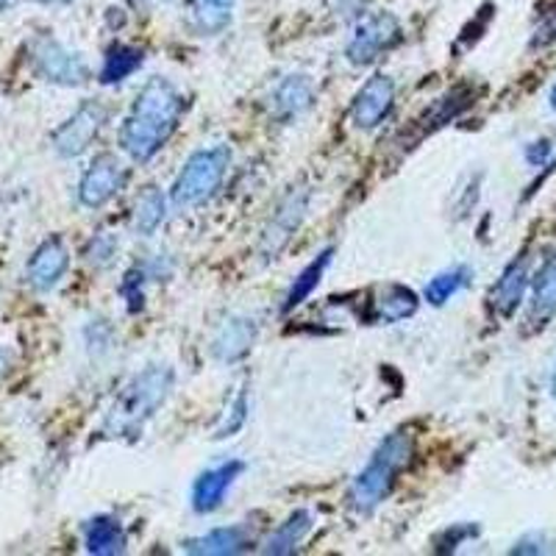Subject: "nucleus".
I'll return each mask as SVG.
<instances>
[{
  "mask_svg": "<svg viewBox=\"0 0 556 556\" xmlns=\"http://www.w3.org/2000/svg\"><path fill=\"white\" fill-rule=\"evenodd\" d=\"M184 109L187 101L176 84L159 76L151 78L134 98L131 112L121 128V148L139 165L151 162L176 134Z\"/></svg>",
  "mask_w": 556,
  "mask_h": 556,
  "instance_id": "1",
  "label": "nucleus"
},
{
  "mask_svg": "<svg viewBox=\"0 0 556 556\" xmlns=\"http://www.w3.org/2000/svg\"><path fill=\"white\" fill-rule=\"evenodd\" d=\"M412 456H415V437H412V431L399 429L387 434L379 443V448L370 454L365 468L351 481V490H348L351 509L356 515H370L376 506L384 504L399 476L409 468Z\"/></svg>",
  "mask_w": 556,
  "mask_h": 556,
  "instance_id": "2",
  "label": "nucleus"
},
{
  "mask_svg": "<svg viewBox=\"0 0 556 556\" xmlns=\"http://www.w3.org/2000/svg\"><path fill=\"white\" fill-rule=\"evenodd\" d=\"M173 370L167 365H151L134 376L131 384L123 390L121 401L109 412V437H139L146 424L165 406L173 390Z\"/></svg>",
  "mask_w": 556,
  "mask_h": 556,
  "instance_id": "3",
  "label": "nucleus"
},
{
  "mask_svg": "<svg viewBox=\"0 0 556 556\" xmlns=\"http://www.w3.org/2000/svg\"><path fill=\"white\" fill-rule=\"evenodd\" d=\"M228 165H231V151L226 146L206 148L187 159L184 170L178 173L173 184V203L178 208H192L206 203L208 198L220 190L223 178H226Z\"/></svg>",
  "mask_w": 556,
  "mask_h": 556,
  "instance_id": "4",
  "label": "nucleus"
},
{
  "mask_svg": "<svg viewBox=\"0 0 556 556\" xmlns=\"http://www.w3.org/2000/svg\"><path fill=\"white\" fill-rule=\"evenodd\" d=\"M401 23L395 14L379 12L367 14L365 20H359L345 45L348 62L356 64V67H367L374 64L376 59L384 56L387 51H392L395 45L401 42Z\"/></svg>",
  "mask_w": 556,
  "mask_h": 556,
  "instance_id": "5",
  "label": "nucleus"
},
{
  "mask_svg": "<svg viewBox=\"0 0 556 556\" xmlns=\"http://www.w3.org/2000/svg\"><path fill=\"white\" fill-rule=\"evenodd\" d=\"M31 64L42 81L56 87H81L89 81V67L76 51L64 48L51 37H42L31 48Z\"/></svg>",
  "mask_w": 556,
  "mask_h": 556,
  "instance_id": "6",
  "label": "nucleus"
},
{
  "mask_svg": "<svg viewBox=\"0 0 556 556\" xmlns=\"http://www.w3.org/2000/svg\"><path fill=\"white\" fill-rule=\"evenodd\" d=\"M109 121V109L101 101H84L76 112L53 134V151L64 159H76L89 151L98 134L103 131Z\"/></svg>",
  "mask_w": 556,
  "mask_h": 556,
  "instance_id": "7",
  "label": "nucleus"
},
{
  "mask_svg": "<svg viewBox=\"0 0 556 556\" xmlns=\"http://www.w3.org/2000/svg\"><path fill=\"white\" fill-rule=\"evenodd\" d=\"M128 170L114 153H101L89 162L78 181V203L84 208H101L126 187Z\"/></svg>",
  "mask_w": 556,
  "mask_h": 556,
  "instance_id": "8",
  "label": "nucleus"
},
{
  "mask_svg": "<svg viewBox=\"0 0 556 556\" xmlns=\"http://www.w3.org/2000/svg\"><path fill=\"white\" fill-rule=\"evenodd\" d=\"M392 106H395V84L390 76L376 73L356 92L354 106H351V123L359 131H374L390 117Z\"/></svg>",
  "mask_w": 556,
  "mask_h": 556,
  "instance_id": "9",
  "label": "nucleus"
},
{
  "mask_svg": "<svg viewBox=\"0 0 556 556\" xmlns=\"http://www.w3.org/2000/svg\"><path fill=\"white\" fill-rule=\"evenodd\" d=\"M260 340V323L248 315H235L223 323L217 334L212 337V356L220 365H237L245 359Z\"/></svg>",
  "mask_w": 556,
  "mask_h": 556,
  "instance_id": "10",
  "label": "nucleus"
},
{
  "mask_svg": "<svg viewBox=\"0 0 556 556\" xmlns=\"http://www.w3.org/2000/svg\"><path fill=\"white\" fill-rule=\"evenodd\" d=\"M315 103V87L306 76L301 73H292V76L281 78V81L273 87L270 98H267V114H270L276 123H292L298 121L301 114H306Z\"/></svg>",
  "mask_w": 556,
  "mask_h": 556,
  "instance_id": "11",
  "label": "nucleus"
},
{
  "mask_svg": "<svg viewBox=\"0 0 556 556\" xmlns=\"http://www.w3.org/2000/svg\"><path fill=\"white\" fill-rule=\"evenodd\" d=\"M70 267V251L62 242V237L45 240L37 251L31 253L26 267V281L37 292H51L53 287L64 278Z\"/></svg>",
  "mask_w": 556,
  "mask_h": 556,
  "instance_id": "12",
  "label": "nucleus"
},
{
  "mask_svg": "<svg viewBox=\"0 0 556 556\" xmlns=\"http://www.w3.org/2000/svg\"><path fill=\"white\" fill-rule=\"evenodd\" d=\"M242 470H245V465L240 459L223 462L217 468L203 470L195 479V484H192V509L198 515H208L220 509L223 498H226V493L231 490V484H235Z\"/></svg>",
  "mask_w": 556,
  "mask_h": 556,
  "instance_id": "13",
  "label": "nucleus"
},
{
  "mask_svg": "<svg viewBox=\"0 0 556 556\" xmlns=\"http://www.w3.org/2000/svg\"><path fill=\"white\" fill-rule=\"evenodd\" d=\"M306 215V192L298 190L281 201V206L273 212L270 226L265 228V237H262V253L265 260H276L278 251L292 240V235L298 231L301 220Z\"/></svg>",
  "mask_w": 556,
  "mask_h": 556,
  "instance_id": "14",
  "label": "nucleus"
},
{
  "mask_svg": "<svg viewBox=\"0 0 556 556\" xmlns=\"http://www.w3.org/2000/svg\"><path fill=\"white\" fill-rule=\"evenodd\" d=\"M526 287H529V256H518L506 265V270L501 273V278L495 281V287L490 290V309L498 317H509L518 312V306L523 304Z\"/></svg>",
  "mask_w": 556,
  "mask_h": 556,
  "instance_id": "15",
  "label": "nucleus"
},
{
  "mask_svg": "<svg viewBox=\"0 0 556 556\" xmlns=\"http://www.w3.org/2000/svg\"><path fill=\"white\" fill-rule=\"evenodd\" d=\"M251 543H253L251 531H248L242 523H237V526H220V529L206 531V534H201V538L187 540V543H184V551L198 556H235L251 548Z\"/></svg>",
  "mask_w": 556,
  "mask_h": 556,
  "instance_id": "16",
  "label": "nucleus"
},
{
  "mask_svg": "<svg viewBox=\"0 0 556 556\" xmlns=\"http://www.w3.org/2000/svg\"><path fill=\"white\" fill-rule=\"evenodd\" d=\"M417 306H420V298H417L415 290H409L404 285H387L376 295L374 304H370L367 320L381 323V326H395L401 320H409L417 312Z\"/></svg>",
  "mask_w": 556,
  "mask_h": 556,
  "instance_id": "17",
  "label": "nucleus"
},
{
  "mask_svg": "<svg viewBox=\"0 0 556 556\" xmlns=\"http://www.w3.org/2000/svg\"><path fill=\"white\" fill-rule=\"evenodd\" d=\"M473 98L476 92L470 87H456L451 89V92H445L443 98H437V101L426 109L424 117L417 121V139H424L426 134L437 131V128H443L448 126L451 121H456V117L473 103Z\"/></svg>",
  "mask_w": 556,
  "mask_h": 556,
  "instance_id": "18",
  "label": "nucleus"
},
{
  "mask_svg": "<svg viewBox=\"0 0 556 556\" xmlns=\"http://www.w3.org/2000/svg\"><path fill=\"white\" fill-rule=\"evenodd\" d=\"M84 548L96 556H114L126 551V529L117 518L98 515L84 526Z\"/></svg>",
  "mask_w": 556,
  "mask_h": 556,
  "instance_id": "19",
  "label": "nucleus"
},
{
  "mask_svg": "<svg viewBox=\"0 0 556 556\" xmlns=\"http://www.w3.org/2000/svg\"><path fill=\"white\" fill-rule=\"evenodd\" d=\"M142 64H146V51H142V48L114 42L106 51V56H103L98 81L106 84V87L109 84H121L126 81V78H131Z\"/></svg>",
  "mask_w": 556,
  "mask_h": 556,
  "instance_id": "20",
  "label": "nucleus"
},
{
  "mask_svg": "<svg viewBox=\"0 0 556 556\" xmlns=\"http://www.w3.org/2000/svg\"><path fill=\"white\" fill-rule=\"evenodd\" d=\"M331 260H334V248H326L323 253H317V260H312L304 270L298 273L295 281H292L290 290H287L285 304H281V312H285V315H290L292 309H298V306L304 304L306 298L317 290L323 273L329 270Z\"/></svg>",
  "mask_w": 556,
  "mask_h": 556,
  "instance_id": "21",
  "label": "nucleus"
},
{
  "mask_svg": "<svg viewBox=\"0 0 556 556\" xmlns=\"http://www.w3.org/2000/svg\"><path fill=\"white\" fill-rule=\"evenodd\" d=\"M237 0H190V20L201 37H217L228 28Z\"/></svg>",
  "mask_w": 556,
  "mask_h": 556,
  "instance_id": "22",
  "label": "nucleus"
},
{
  "mask_svg": "<svg viewBox=\"0 0 556 556\" xmlns=\"http://www.w3.org/2000/svg\"><path fill=\"white\" fill-rule=\"evenodd\" d=\"M531 320H548L556 315V253L545 256L531 285Z\"/></svg>",
  "mask_w": 556,
  "mask_h": 556,
  "instance_id": "23",
  "label": "nucleus"
},
{
  "mask_svg": "<svg viewBox=\"0 0 556 556\" xmlns=\"http://www.w3.org/2000/svg\"><path fill=\"white\" fill-rule=\"evenodd\" d=\"M167 217V198L162 195L159 187L148 184L142 187L134 201V228H137V235L142 237H153L156 235V228L165 223Z\"/></svg>",
  "mask_w": 556,
  "mask_h": 556,
  "instance_id": "24",
  "label": "nucleus"
},
{
  "mask_svg": "<svg viewBox=\"0 0 556 556\" xmlns=\"http://www.w3.org/2000/svg\"><path fill=\"white\" fill-rule=\"evenodd\" d=\"M309 531H312V513H306V509H295L285 523H278V529L265 540V548L262 551L276 556L292 554V551H298V545L304 543Z\"/></svg>",
  "mask_w": 556,
  "mask_h": 556,
  "instance_id": "25",
  "label": "nucleus"
},
{
  "mask_svg": "<svg viewBox=\"0 0 556 556\" xmlns=\"http://www.w3.org/2000/svg\"><path fill=\"white\" fill-rule=\"evenodd\" d=\"M470 278H473V270H470L468 265H454L448 267V270L437 273L424 290L426 301H429L431 306L448 304L451 298L459 295V292L470 285Z\"/></svg>",
  "mask_w": 556,
  "mask_h": 556,
  "instance_id": "26",
  "label": "nucleus"
},
{
  "mask_svg": "<svg viewBox=\"0 0 556 556\" xmlns=\"http://www.w3.org/2000/svg\"><path fill=\"white\" fill-rule=\"evenodd\" d=\"M117 251H121L117 237L109 235V231H101V235H96L87 242V248H84V260H87V265L103 270V267H109L117 260Z\"/></svg>",
  "mask_w": 556,
  "mask_h": 556,
  "instance_id": "27",
  "label": "nucleus"
},
{
  "mask_svg": "<svg viewBox=\"0 0 556 556\" xmlns=\"http://www.w3.org/2000/svg\"><path fill=\"white\" fill-rule=\"evenodd\" d=\"M245 420H248V392L240 387L235 399H231V404H228L226 412H223L220 426L215 429V440H228V437H235L237 431L245 426Z\"/></svg>",
  "mask_w": 556,
  "mask_h": 556,
  "instance_id": "28",
  "label": "nucleus"
},
{
  "mask_svg": "<svg viewBox=\"0 0 556 556\" xmlns=\"http://www.w3.org/2000/svg\"><path fill=\"white\" fill-rule=\"evenodd\" d=\"M148 267H131L121 281V295L126 301L128 312H142L146 309V281H148Z\"/></svg>",
  "mask_w": 556,
  "mask_h": 556,
  "instance_id": "29",
  "label": "nucleus"
},
{
  "mask_svg": "<svg viewBox=\"0 0 556 556\" xmlns=\"http://www.w3.org/2000/svg\"><path fill=\"white\" fill-rule=\"evenodd\" d=\"M479 534V526L470 523H454L451 529H445L440 538H437V551H456L462 543H468Z\"/></svg>",
  "mask_w": 556,
  "mask_h": 556,
  "instance_id": "30",
  "label": "nucleus"
},
{
  "mask_svg": "<svg viewBox=\"0 0 556 556\" xmlns=\"http://www.w3.org/2000/svg\"><path fill=\"white\" fill-rule=\"evenodd\" d=\"M548 156H551V142H534V146H529L526 148V159H529V165H534V167H540V165H545V162H548Z\"/></svg>",
  "mask_w": 556,
  "mask_h": 556,
  "instance_id": "31",
  "label": "nucleus"
},
{
  "mask_svg": "<svg viewBox=\"0 0 556 556\" xmlns=\"http://www.w3.org/2000/svg\"><path fill=\"white\" fill-rule=\"evenodd\" d=\"M556 39V12H551L548 17H545L543 26L538 28V37H534V45H548Z\"/></svg>",
  "mask_w": 556,
  "mask_h": 556,
  "instance_id": "32",
  "label": "nucleus"
},
{
  "mask_svg": "<svg viewBox=\"0 0 556 556\" xmlns=\"http://www.w3.org/2000/svg\"><path fill=\"white\" fill-rule=\"evenodd\" d=\"M12 365H14V354L7 345H0V379L12 370Z\"/></svg>",
  "mask_w": 556,
  "mask_h": 556,
  "instance_id": "33",
  "label": "nucleus"
},
{
  "mask_svg": "<svg viewBox=\"0 0 556 556\" xmlns=\"http://www.w3.org/2000/svg\"><path fill=\"white\" fill-rule=\"evenodd\" d=\"M162 0H128V7L134 9V12H153V9L159 7Z\"/></svg>",
  "mask_w": 556,
  "mask_h": 556,
  "instance_id": "34",
  "label": "nucleus"
},
{
  "mask_svg": "<svg viewBox=\"0 0 556 556\" xmlns=\"http://www.w3.org/2000/svg\"><path fill=\"white\" fill-rule=\"evenodd\" d=\"M37 3H45V7H59V3H70V0H37Z\"/></svg>",
  "mask_w": 556,
  "mask_h": 556,
  "instance_id": "35",
  "label": "nucleus"
},
{
  "mask_svg": "<svg viewBox=\"0 0 556 556\" xmlns=\"http://www.w3.org/2000/svg\"><path fill=\"white\" fill-rule=\"evenodd\" d=\"M551 392H554V401H556V367H554V379H551Z\"/></svg>",
  "mask_w": 556,
  "mask_h": 556,
  "instance_id": "36",
  "label": "nucleus"
},
{
  "mask_svg": "<svg viewBox=\"0 0 556 556\" xmlns=\"http://www.w3.org/2000/svg\"><path fill=\"white\" fill-rule=\"evenodd\" d=\"M551 106H554V112H556V87L551 89Z\"/></svg>",
  "mask_w": 556,
  "mask_h": 556,
  "instance_id": "37",
  "label": "nucleus"
},
{
  "mask_svg": "<svg viewBox=\"0 0 556 556\" xmlns=\"http://www.w3.org/2000/svg\"><path fill=\"white\" fill-rule=\"evenodd\" d=\"M12 3H14V0H0V12H3L7 7H12Z\"/></svg>",
  "mask_w": 556,
  "mask_h": 556,
  "instance_id": "38",
  "label": "nucleus"
},
{
  "mask_svg": "<svg viewBox=\"0 0 556 556\" xmlns=\"http://www.w3.org/2000/svg\"><path fill=\"white\" fill-rule=\"evenodd\" d=\"M162 3H173V0H162Z\"/></svg>",
  "mask_w": 556,
  "mask_h": 556,
  "instance_id": "39",
  "label": "nucleus"
}]
</instances>
